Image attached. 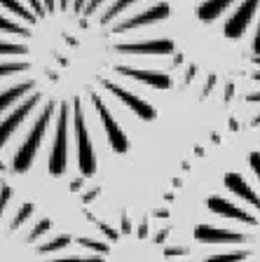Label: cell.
Listing matches in <instances>:
<instances>
[{"instance_id":"obj_2","label":"cell","mask_w":260,"mask_h":262,"mask_svg":"<svg viewBox=\"0 0 260 262\" xmlns=\"http://www.w3.org/2000/svg\"><path fill=\"white\" fill-rule=\"evenodd\" d=\"M106 255L80 251L77 236L0 180V262H106Z\"/></svg>"},{"instance_id":"obj_1","label":"cell","mask_w":260,"mask_h":262,"mask_svg":"<svg viewBox=\"0 0 260 262\" xmlns=\"http://www.w3.org/2000/svg\"><path fill=\"white\" fill-rule=\"evenodd\" d=\"M169 0H0V152L28 173L98 171L127 155L131 124L157 120L178 45Z\"/></svg>"},{"instance_id":"obj_3","label":"cell","mask_w":260,"mask_h":262,"mask_svg":"<svg viewBox=\"0 0 260 262\" xmlns=\"http://www.w3.org/2000/svg\"><path fill=\"white\" fill-rule=\"evenodd\" d=\"M204 26H218L228 40L251 38L253 54L260 56V0H190Z\"/></svg>"}]
</instances>
